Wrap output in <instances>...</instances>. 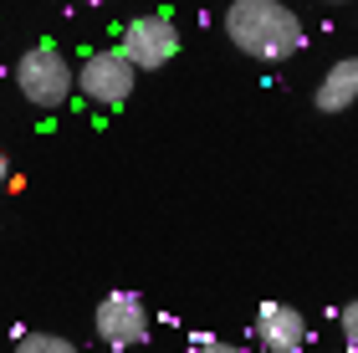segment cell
Returning a JSON list of instances; mask_svg holds the SVG:
<instances>
[{
    "label": "cell",
    "instance_id": "obj_1",
    "mask_svg": "<svg viewBox=\"0 0 358 353\" xmlns=\"http://www.w3.org/2000/svg\"><path fill=\"white\" fill-rule=\"evenodd\" d=\"M225 36L256 62H287L302 52V21L282 0H236L225 10Z\"/></svg>",
    "mask_w": 358,
    "mask_h": 353
},
{
    "label": "cell",
    "instance_id": "obj_6",
    "mask_svg": "<svg viewBox=\"0 0 358 353\" xmlns=\"http://www.w3.org/2000/svg\"><path fill=\"white\" fill-rule=\"evenodd\" d=\"M256 343H262V353H302L307 317L287 302H262L256 308Z\"/></svg>",
    "mask_w": 358,
    "mask_h": 353
},
{
    "label": "cell",
    "instance_id": "obj_11",
    "mask_svg": "<svg viewBox=\"0 0 358 353\" xmlns=\"http://www.w3.org/2000/svg\"><path fill=\"white\" fill-rule=\"evenodd\" d=\"M10 180V164H6V154H0V185H6Z\"/></svg>",
    "mask_w": 358,
    "mask_h": 353
},
{
    "label": "cell",
    "instance_id": "obj_8",
    "mask_svg": "<svg viewBox=\"0 0 358 353\" xmlns=\"http://www.w3.org/2000/svg\"><path fill=\"white\" fill-rule=\"evenodd\" d=\"M15 353H77V343L57 338V333H26V338H15Z\"/></svg>",
    "mask_w": 358,
    "mask_h": 353
},
{
    "label": "cell",
    "instance_id": "obj_3",
    "mask_svg": "<svg viewBox=\"0 0 358 353\" xmlns=\"http://www.w3.org/2000/svg\"><path fill=\"white\" fill-rule=\"evenodd\" d=\"M134 82H138V72H134V62H128L118 46H113V52H92L83 67H77V92H83L87 103H97V108L128 103Z\"/></svg>",
    "mask_w": 358,
    "mask_h": 353
},
{
    "label": "cell",
    "instance_id": "obj_4",
    "mask_svg": "<svg viewBox=\"0 0 358 353\" xmlns=\"http://www.w3.org/2000/svg\"><path fill=\"white\" fill-rule=\"evenodd\" d=\"M92 328H97V338L108 348H118V353L138 348L149 338V308H143L138 292H108L97 302V312H92Z\"/></svg>",
    "mask_w": 358,
    "mask_h": 353
},
{
    "label": "cell",
    "instance_id": "obj_10",
    "mask_svg": "<svg viewBox=\"0 0 358 353\" xmlns=\"http://www.w3.org/2000/svg\"><path fill=\"white\" fill-rule=\"evenodd\" d=\"M189 353H251V348H241V343H231V338H194Z\"/></svg>",
    "mask_w": 358,
    "mask_h": 353
},
{
    "label": "cell",
    "instance_id": "obj_5",
    "mask_svg": "<svg viewBox=\"0 0 358 353\" xmlns=\"http://www.w3.org/2000/svg\"><path fill=\"white\" fill-rule=\"evenodd\" d=\"M118 52L134 62V72H154V67H164V62H174L179 26L169 21V15H138V21L123 26V46Z\"/></svg>",
    "mask_w": 358,
    "mask_h": 353
},
{
    "label": "cell",
    "instance_id": "obj_2",
    "mask_svg": "<svg viewBox=\"0 0 358 353\" xmlns=\"http://www.w3.org/2000/svg\"><path fill=\"white\" fill-rule=\"evenodd\" d=\"M15 87H21V98L31 108L57 113V108L77 92V67L57 52V46H31V52L15 62Z\"/></svg>",
    "mask_w": 358,
    "mask_h": 353
},
{
    "label": "cell",
    "instance_id": "obj_7",
    "mask_svg": "<svg viewBox=\"0 0 358 353\" xmlns=\"http://www.w3.org/2000/svg\"><path fill=\"white\" fill-rule=\"evenodd\" d=\"M353 103H358V57H343V62H333L328 77L317 82V108L322 113H343Z\"/></svg>",
    "mask_w": 358,
    "mask_h": 353
},
{
    "label": "cell",
    "instance_id": "obj_9",
    "mask_svg": "<svg viewBox=\"0 0 358 353\" xmlns=\"http://www.w3.org/2000/svg\"><path fill=\"white\" fill-rule=\"evenodd\" d=\"M338 328H343L348 353H358V297H353V302H343V312H338Z\"/></svg>",
    "mask_w": 358,
    "mask_h": 353
}]
</instances>
